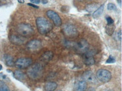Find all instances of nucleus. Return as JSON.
<instances>
[{"instance_id":"f257e3e1","label":"nucleus","mask_w":122,"mask_h":91,"mask_svg":"<svg viewBox=\"0 0 122 91\" xmlns=\"http://www.w3.org/2000/svg\"><path fill=\"white\" fill-rule=\"evenodd\" d=\"M36 25L38 32L42 35L49 33L52 29L51 23L43 17H38L37 18Z\"/></svg>"},{"instance_id":"f03ea898","label":"nucleus","mask_w":122,"mask_h":91,"mask_svg":"<svg viewBox=\"0 0 122 91\" xmlns=\"http://www.w3.org/2000/svg\"><path fill=\"white\" fill-rule=\"evenodd\" d=\"M17 31L23 37H30L34 33L33 28L30 24L27 23L20 24L17 27Z\"/></svg>"},{"instance_id":"7ed1b4c3","label":"nucleus","mask_w":122,"mask_h":91,"mask_svg":"<svg viewBox=\"0 0 122 91\" xmlns=\"http://www.w3.org/2000/svg\"><path fill=\"white\" fill-rule=\"evenodd\" d=\"M43 74V67L39 64L32 66L28 70V75L31 79H37L40 78Z\"/></svg>"},{"instance_id":"20e7f679","label":"nucleus","mask_w":122,"mask_h":91,"mask_svg":"<svg viewBox=\"0 0 122 91\" xmlns=\"http://www.w3.org/2000/svg\"><path fill=\"white\" fill-rule=\"evenodd\" d=\"M96 77L101 82L107 83L112 79V74L109 70L101 69L97 71Z\"/></svg>"},{"instance_id":"39448f33","label":"nucleus","mask_w":122,"mask_h":91,"mask_svg":"<svg viewBox=\"0 0 122 91\" xmlns=\"http://www.w3.org/2000/svg\"><path fill=\"white\" fill-rule=\"evenodd\" d=\"M75 48L77 52L79 54H84L88 51L89 44L87 40L84 39H82L76 43Z\"/></svg>"},{"instance_id":"423d86ee","label":"nucleus","mask_w":122,"mask_h":91,"mask_svg":"<svg viewBox=\"0 0 122 91\" xmlns=\"http://www.w3.org/2000/svg\"><path fill=\"white\" fill-rule=\"evenodd\" d=\"M63 30L65 35L68 37L73 38L78 35L77 29L72 24H66L64 26Z\"/></svg>"},{"instance_id":"0eeeda50","label":"nucleus","mask_w":122,"mask_h":91,"mask_svg":"<svg viewBox=\"0 0 122 91\" xmlns=\"http://www.w3.org/2000/svg\"><path fill=\"white\" fill-rule=\"evenodd\" d=\"M32 64V60L30 58H20L15 62L16 66L20 69L26 68Z\"/></svg>"},{"instance_id":"6e6552de","label":"nucleus","mask_w":122,"mask_h":91,"mask_svg":"<svg viewBox=\"0 0 122 91\" xmlns=\"http://www.w3.org/2000/svg\"><path fill=\"white\" fill-rule=\"evenodd\" d=\"M47 15L50 19H51L54 22L56 26H60L62 24V21L59 15L52 10H48L47 12Z\"/></svg>"},{"instance_id":"1a4fd4ad","label":"nucleus","mask_w":122,"mask_h":91,"mask_svg":"<svg viewBox=\"0 0 122 91\" xmlns=\"http://www.w3.org/2000/svg\"><path fill=\"white\" fill-rule=\"evenodd\" d=\"M83 78L85 81L91 83H96L97 82V79L91 71H87L84 72L83 75Z\"/></svg>"},{"instance_id":"9d476101","label":"nucleus","mask_w":122,"mask_h":91,"mask_svg":"<svg viewBox=\"0 0 122 91\" xmlns=\"http://www.w3.org/2000/svg\"><path fill=\"white\" fill-rule=\"evenodd\" d=\"M27 48L31 51H36L39 50L42 47V43L40 40H33L29 42L26 45Z\"/></svg>"},{"instance_id":"9b49d317","label":"nucleus","mask_w":122,"mask_h":91,"mask_svg":"<svg viewBox=\"0 0 122 91\" xmlns=\"http://www.w3.org/2000/svg\"><path fill=\"white\" fill-rule=\"evenodd\" d=\"M10 40L11 43L16 45H23L25 41V39L22 36H18L16 35H11L10 37Z\"/></svg>"},{"instance_id":"f8f14e48","label":"nucleus","mask_w":122,"mask_h":91,"mask_svg":"<svg viewBox=\"0 0 122 91\" xmlns=\"http://www.w3.org/2000/svg\"><path fill=\"white\" fill-rule=\"evenodd\" d=\"M87 84L84 81H76L74 85V91H85L87 89Z\"/></svg>"},{"instance_id":"ddd939ff","label":"nucleus","mask_w":122,"mask_h":91,"mask_svg":"<svg viewBox=\"0 0 122 91\" xmlns=\"http://www.w3.org/2000/svg\"><path fill=\"white\" fill-rule=\"evenodd\" d=\"M57 87V83L53 81H50L46 83L45 86V91H54Z\"/></svg>"},{"instance_id":"4468645a","label":"nucleus","mask_w":122,"mask_h":91,"mask_svg":"<svg viewBox=\"0 0 122 91\" xmlns=\"http://www.w3.org/2000/svg\"><path fill=\"white\" fill-rule=\"evenodd\" d=\"M104 10V5L100 6V7H98L96 11H95V12L93 13L92 16L94 19H98L99 17H100L101 15L103 13Z\"/></svg>"},{"instance_id":"2eb2a0df","label":"nucleus","mask_w":122,"mask_h":91,"mask_svg":"<svg viewBox=\"0 0 122 91\" xmlns=\"http://www.w3.org/2000/svg\"><path fill=\"white\" fill-rule=\"evenodd\" d=\"M115 29V25L114 24H107L105 27V31L106 34L109 35H112L114 33Z\"/></svg>"},{"instance_id":"dca6fc26","label":"nucleus","mask_w":122,"mask_h":91,"mask_svg":"<svg viewBox=\"0 0 122 91\" xmlns=\"http://www.w3.org/2000/svg\"><path fill=\"white\" fill-rule=\"evenodd\" d=\"M4 60L6 64L8 66H13L15 65V63H14V59L11 56L9 55H5L4 56Z\"/></svg>"},{"instance_id":"f3484780","label":"nucleus","mask_w":122,"mask_h":91,"mask_svg":"<svg viewBox=\"0 0 122 91\" xmlns=\"http://www.w3.org/2000/svg\"><path fill=\"white\" fill-rule=\"evenodd\" d=\"M14 77L16 78L17 80L20 81H23L25 78V75L24 74L22 71H20V70L15 71L14 73Z\"/></svg>"},{"instance_id":"a211bd4d","label":"nucleus","mask_w":122,"mask_h":91,"mask_svg":"<svg viewBox=\"0 0 122 91\" xmlns=\"http://www.w3.org/2000/svg\"><path fill=\"white\" fill-rule=\"evenodd\" d=\"M91 54H88L86 55L85 57V64L87 65H91L95 64V60L93 59Z\"/></svg>"},{"instance_id":"6ab92c4d","label":"nucleus","mask_w":122,"mask_h":91,"mask_svg":"<svg viewBox=\"0 0 122 91\" xmlns=\"http://www.w3.org/2000/svg\"><path fill=\"white\" fill-rule=\"evenodd\" d=\"M53 57V53L51 51H47L46 52L45 54H43L42 55V60L43 61H48L50 60L51 59H52Z\"/></svg>"},{"instance_id":"aec40b11","label":"nucleus","mask_w":122,"mask_h":91,"mask_svg":"<svg viewBox=\"0 0 122 91\" xmlns=\"http://www.w3.org/2000/svg\"><path fill=\"white\" fill-rule=\"evenodd\" d=\"M98 7V6L97 4H92L87 5L86 7V9L87 11L91 12L92 11H96Z\"/></svg>"},{"instance_id":"412c9836","label":"nucleus","mask_w":122,"mask_h":91,"mask_svg":"<svg viewBox=\"0 0 122 91\" xmlns=\"http://www.w3.org/2000/svg\"><path fill=\"white\" fill-rule=\"evenodd\" d=\"M0 91H10L8 86L2 81H0Z\"/></svg>"},{"instance_id":"4be33fe9","label":"nucleus","mask_w":122,"mask_h":91,"mask_svg":"<svg viewBox=\"0 0 122 91\" xmlns=\"http://www.w3.org/2000/svg\"><path fill=\"white\" fill-rule=\"evenodd\" d=\"M0 81L5 82V81H10V79H9V78L7 75L4 74V73H0Z\"/></svg>"},{"instance_id":"5701e85b","label":"nucleus","mask_w":122,"mask_h":91,"mask_svg":"<svg viewBox=\"0 0 122 91\" xmlns=\"http://www.w3.org/2000/svg\"><path fill=\"white\" fill-rule=\"evenodd\" d=\"M107 10H117V6L113 4H112V3H109V4L107 5Z\"/></svg>"},{"instance_id":"b1692460","label":"nucleus","mask_w":122,"mask_h":91,"mask_svg":"<svg viewBox=\"0 0 122 91\" xmlns=\"http://www.w3.org/2000/svg\"><path fill=\"white\" fill-rule=\"evenodd\" d=\"M115 62V59L113 56H110V57L108 58V59L107 60V61H106V64H112L114 63Z\"/></svg>"},{"instance_id":"393cba45","label":"nucleus","mask_w":122,"mask_h":91,"mask_svg":"<svg viewBox=\"0 0 122 91\" xmlns=\"http://www.w3.org/2000/svg\"><path fill=\"white\" fill-rule=\"evenodd\" d=\"M11 0H0V6H4L9 4Z\"/></svg>"},{"instance_id":"a878e982","label":"nucleus","mask_w":122,"mask_h":91,"mask_svg":"<svg viewBox=\"0 0 122 91\" xmlns=\"http://www.w3.org/2000/svg\"><path fill=\"white\" fill-rule=\"evenodd\" d=\"M106 20H107V24H113V23H114V20L112 19L111 18V17H110V16L107 17V18H106Z\"/></svg>"},{"instance_id":"bb28decb","label":"nucleus","mask_w":122,"mask_h":91,"mask_svg":"<svg viewBox=\"0 0 122 91\" xmlns=\"http://www.w3.org/2000/svg\"><path fill=\"white\" fill-rule=\"evenodd\" d=\"M117 36H118V40L121 41L122 40V31L120 30V32H118V34H117Z\"/></svg>"},{"instance_id":"cd10ccee","label":"nucleus","mask_w":122,"mask_h":91,"mask_svg":"<svg viewBox=\"0 0 122 91\" xmlns=\"http://www.w3.org/2000/svg\"><path fill=\"white\" fill-rule=\"evenodd\" d=\"M30 2L35 4H39L41 2L40 0H30Z\"/></svg>"},{"instance_id":"c85d7f7f","label":"nucleus","mask_w":122,"mask_h":91,"mask_svg":"<svg viewBox=\"0 0 122 91\" xmlns=\"http://www.w3.org/2000/svg\"><path fill=\"white\" fill-rule=\"evenodd\" d=\"M28 5H29V6H32V7H34V8H36V9H38L39 8L38 6H37L36 5H34V4H30V3H28Z\"/></svg>"},{"instance_id":"c756f323","label":"nucleus","mask_w":122,"mask_h":91,"mask_svg":"<svg viewBox=\"0 0 122 91\" xmlns=\"http://www.w3.org/2000/svg\"><path fill=\"white\" fill-rule=\"evenodd\" d=\"M85 91H95V89L94 88H92V87H90L88 88L87 90H86Z\"/></svg>"},{"instance_id":"7c9ffc66","label":"nucleus","mask_w":122,"mask_h":91,"mask_svg":"<svg viewBox=\"0 0 122 91\" xmlns=\"http://www.w3.org/2000/svg\"><path fill=\"white\" fill-rule=\"evenodd\" d=\"M42 2L43 4H46L48 2V1L47 0H42Z\"/></svg>"},{"instance_id":"2f4dec72","label":"nucleus","mask_w":122,"mask_h":91,"mask_svg":"<svg viewBox=\"0 0 122 91\" xmlns=\"http://www.w3.org/2000/svg\"><path fill=\"white\" fill-rule=\"evenodd\" d=\"M18 1L19 3H20V4H24V0H18Z\"/></svg>"},{"instance_id":"473e14b6","label":"nucleus","mask_w":122,"mask_h":91,"mask_svg":"<svg viewBox=\"0 0 122 91\" xmlns=\"http://www.w3.org/2000/svg\"><path fill=\"white\" fill-rule=\"evenodd\" d=\"M117 2H118V4H119L120 6L122 5V0H117Z\"/></svg>"},{"instance_id":"72a5a7b5","label":"nucleus","mask_w":122,"mask_h":91,"mask_svg":"<svg viewBox=\"0 0 122 91\" xmlns=\"http://www.w3.org/2000/svg\"><path fill=\"white\" fill-rule=\"evenodd\" d=\"M2 69V65H1V64H0V70H1Z\"/></svg>"},{"instance_id":"f704fd0d","label":"nucleus","mask_w":122,"mask_h":91,"mask_svg":"<svg viewBox=\"0 0 122 91\" xmlns=\"http://www.w3.org/2000/svg\"></svg>"}]
</instances>
